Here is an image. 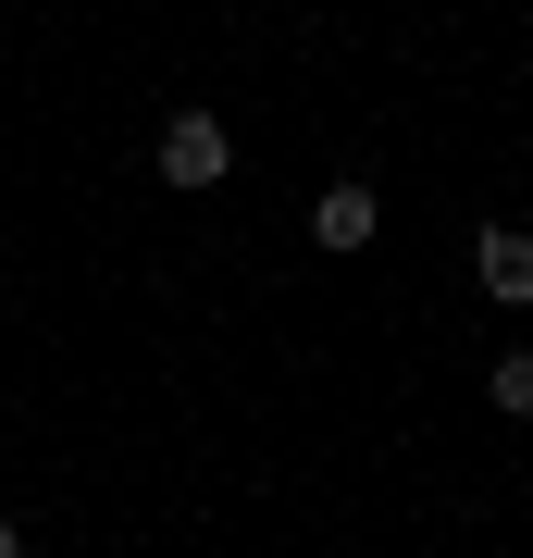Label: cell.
Listing matches in <instances>:
<instances>
[{
	"mask_svg": "<svg viewBox=\"0 0 533 558\" xmlns=\"http://www.w3.org/2000/svg\"><path fill=\"white\" fill-rule=\"evenodd\" d=\"M149 174L198 199V186H223V174H237V137H223L211 112H161V149H149Z\"/></svg>",
	"mask_w": 533,
	"mask_h": 558,
	"instance_id": "1",
	"label": "cell"
},
{
	"mask_svg": "<svg viewBox=\"0 0 533 558\" xmlns=\"http://www.w3.org/2000/svg\"><path fill=\"white\" fill-rule=\"evenodd\" d=\"M472 274H484L496 311H533V236H521V223H484V236H472Z\"/></svg>",
	"mask_w": 533,
	"mask_h": 558,
	"instance_id": "2",
	"label": "cell"
},
{
	"mask_svg": "<svg viewBox=\"0 0 533 558\" xmlns=\"http://www.w3.org/2000/svg\"><path fill=\"white\" fill-rule=\"evenodd\" d=\"M373 223H385V211H373V186H323V199H311V248H336V260H348V248H373Z\"/></svg>",
	"mask_w": 533,
	"mask_h": 558,
	"instance_id": "3",
	"label": "cell"
},
{
	"mask_svg": "<svg viewBox=\"0 0 533 558\" xmlns=\"http://www.w3.org/2000/svg\"><path fill=\"white\" fill-rule=\"evenodd\" d=\"M496 410H509V422H533V348H509V360H496Z\"/></svg>",
	"mask_w": 533,
	"mask_h": 558,
	"instance_id": "4",
	"label": "cell"
}]
</instances>
